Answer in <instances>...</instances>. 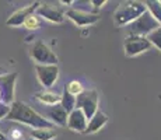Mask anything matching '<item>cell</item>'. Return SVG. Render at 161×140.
Here are the masks:
<instances>
[{
	"label": "cell",
	"mask_w": 161,
	"mask_h": 140,
	"mask_svg": "<svg viewBox=\"0 0 161 140\" xmlns=\"http://www.w3.org/2000/svg\"><path fill=\"white\" fill-rule=\"evenodd\" d=\"M6 119L21 122L24 125L34 127V129H53L55 127L52 122H49L46 118L39 115L36 111H34L31 107L21 101H14L10 105V111H8Z\"/></svg>",
	"instance_id": "1"
},
{
	"label": "cell",
	"mask_w": 161,
	"mask_h": 140,
	"mask_svg": "<svg viewBox=\"0 0 161 140\" xmlns=\"http://www.w3.org/2000/svg\"><path fill=\"white\" fill-rule=\"evenodd\" d=\"M147 8L143 2H123L118 6L114 13V21L116 27H123L132 24L136 18H139L143 13H146Z\"/></svg>",
	"instance_id": "2"
},
{
	"label": "cell",
	"mask_w": 161,
	"mask_h": 140,
	"mask_svg": "<svg viewBox=\"0 0 161 140\" xmlns=\"http://www.w3.org/2000/svg\"><path fill=\"white\" fill-rule=\"evenodd\" d=\"M161 25L154 20V17L148 11L143 13L139 18H136L132 24L128 25V34L136 36H147L154 30L160 28Z\"/></svg>",
	"instance_id": "3"
},
{
	"label": "cell",
	"mask_w": 161,
	"mask_h": 140,
	"mask_svg": "<svg viewBox=\"0 0 161 140\" xmlns=\"http://www.w3.org/2000/svg\"><path fill=\"white\" fill-rule=\"evenodd\" d=\"M76 108L84 112L86 118L90 120L98 111V92L95 90H84L76 97Z\"/></svg>",
	"instance_id": "4"
},
{
	"label": "cell",
	"mask_w": 161,
	"mask_h": 140,
	"mask_svg": "<svg viewBox=\"0 0 161 140\" xmlns=\"http://www.w3.org/2000/svg\"><path fill=\"white\" fill-rule=\"evenodd\" d=\"M30 55L36 64H58V56L42 41H36L34 43Z\"/></svg>",
	"instance_id": "5"
},
{
	"label": "cell",
	"mask_w": 161,
	"mask_h": 140,
	"mask_svg": "<svg viewBox=\"0 0 161 140\" xmlns=\"http://www.w3.org/2000/svg\"><path fill=\"white\" fill-rule=\"evenodd\" d=\"M151 48V43L148 42L146 36H136V35H128V38L123 42V49L125 53L129 58L137 56L143 52L148 51Z\"/></svg>",
	"instance_id": "6"
},
{
	"label": "cell",
	"mask_w": 161,
	"mask_h": 140,
	"mask_svg": "<svg viewBox=\"0 0 161 140\" xmlns=\"http://www.w3.org/2000/svg\"><path fill=\"white\" fill-rule=\"evenodd\" d=\"M17 80V73H6L0 76V98L6 105L14 102V87Z\"/></svg>",
	"instance_id": "7"
},
{
	"label": "cell",
	"mask_w": 161,
	"mask_h": 140,
	"mask_svg": "<svg viewBox=\"0 0 161 140\" xmlns=\"http://www.w3.org/2000/svg\"><path fill=\"white\" fill-rule=\"evenodd\" d=\"M35 73L42 87L51 88L59 77V67L58 64H35Z\"/></svg>",
	"instance_id": "8"
},
{
	"label": "cell",
	"mask_w": 161,
	"mask_h": 140,
	"mask_svg": "<svg viewBox=\"0 0 161 140\" xmlns=\"http://www.w3.org/2000/svg\"><path fill=\"white\" fill-rule=\"evenodd\" d=\"M66 17L70 18L76 25L79 27H87L100 21V15L97 13H91V11H83L76 10V8H69L66 11Z\"/></svg>",
	"instance_id": "9"
},
{
	"label": "cell",
	"mask_w": 161,
	"mask_h": 140,
	"mask_svg": "<svg viewBox=\"0 0 161 140\" xmlns=\"http://www.w3.org/2000/svg\"><path fill=\"white\" fill-rule=\"evenodd\" d=\"M39 6H41V3L35 2V3H32V4L27 6V7H23V8H20V10L14 11V13L8 17V20L6 21V24H7L8 27H21V25H24L25 20L30 17V15L35 14L36 8H38Z\"/></svg>",
	"instance_id": "10"
},
{
	"label": "cell",
	"mask_w": 161,
	"mask_h": 140,
	"mask_svg": "<svg viewBox=\"0 0 161 140\" xmlns=\"http://www.w3.org/2000/svg\"><path fill=\"white\" fill-rule=\"evenodd\" d=\"M45 115L49 122H52L53 125L58 126H66L67 116H69V114L63 109V107L60 104L51 105V107L45 108Z\"/></svg>",
	"instance_id": "11"
},
{
	"label": "cell",
	"mask_w": 161,
	"mask_h": 140,
	"mask_svg": "<svg viewBox=\"0 0 161 140\" xmlns=\"http://www.w3.org/2000/svg\"><path fill=\"white\" fill-rule=\"evenodd\" d=\"M87 123H88V119L86 118L84 112L76 108V109L70 112L69 116H67L66 126L69 127L70 130H74V132L84 133V130L87 129Z\"/></svg>",
	"instance_id": "12"
},
{
	"label": "cell",
	"mask_w": 161,
	"mask_h": 140,
	"mask_svg": "<svg viewBox=\"0 0 161 140\" xmlns=\"http://www.w3.org/2000/svg\"><path fill=\"white\" fill-rule=\"evenodd\" d=\"M36 15L45 18L48 21H52V23H62L64 20V13L59 8L53 7L51 4H41L35 11Z\"/></svg>",
	"instance_id": "13"
},
{
	"label": "cell",
	"mask_w": 161,
	"mask_h": 140,
	"mask_svg": "<svg viewBox=\"0 0 161 140\" xmlns=\"http://www.w3.org/2000/svg\"><path fill=\"white\" fill-rule=\"evenodd\" d=\"M107 122H108V116L104 114L103 111L98 109L97 112H95L94 116H92L91 119L88 120L87 129L84 130V133H86V135H88V133H95V132H98V130L103 129V127L107 125Z\"/></svg>",
	"instance_id": "14"
},
{
	"label": "cell",
	"mask_w": 161,
	"mask_h": 140,
	"mask_svg": "<svg viewBox=\"0 0 161 140\" xmlns=\"http://www.w3.org/2000/svg\"><path fill=\"white\" fill-rule=\"evenodd\" d=\"M35 98L38 99L39 102H42L44 105H56L60 104V95L56 94V92H51V91H41L36 92Z\"/></svg>",
	"instance_id": "15"
},
{
	"label": "cell",
	"mask_w": 161,
	"mask_h": 140,
	"mask_svg": "<svg viewBox=\"0 0 161 140\" xmlns=\"http://www.w3.org/2000/svg\"><path fill=\"white\" fill-rule=\"evenodd\" d=\"M144 4H146L147 11L161 25V2H158V0H147V2H144Z\"/></svg>",
	"instance_id": "16"
},
{
	"label": "cell",
	"mask_w": 161,
	"mask_h": 140,
	"mask_svg": "<svg viewBox=\"0 0 161 140\" xmlns=\"http://www.w3.org/2000/svg\"><path fill=\"white\" fill-rule=\"evenodd\" d=\"M60 105L63 107V109L70 114L72 111L76 109V97H73L72 94L66 91V88H63V94L60 95Z\"/></svg>",
	"instance_id": "17"
},
{
	"label": "cell",
	"mask_w": 161,
	"mask_h": 140,
	"mask_svg": "<svg viewBox=\"0 0 161 140\" xmlns=\"http://www.w3.org/2000/svg\"><path fill=\"white\" fill-rule=\"evenodd\" d=\"M31 136L35 140H52L56 137V132L53 129H32Z\"/></svg>",
	"instance_id": "18"
},
{
	"label": "cell",
	"mask_w": 161,
	"mask_h": 140,
	"mask_svg": "<svg viewBox=\"0 0 161 140\" xmlns=\"http://www.w3.org/2000/svg\"><path fill=\"white\" fill-rule=\"evenodd\" d=\"M146 38L148 39V42L151 43V46H156L158 51H161V27L154 30L153 32H150Z\"/></svg>",
	"instance_id": "19"
},
{
	"label": "cell",
	"mask_w": 161,
	"mask_h": 140,
	"mask_svg": "<svg viewBox=\"0 0 161 140\" xmlns=\"http://www.w3.org/2000/svg\"><path fill=\"white\" fill-rule=\"evenodd\" d=\"M64 88H66V91L69 92V94H72L73 97H77V95H80L84 90H83V86L80 81H77V80H73V81H70L67 86H64Z\"/></svg>",
	"instance_id": "20"
},
{
	"label": "cell",
	"mask_w": 161,
	"mask_h": 140,
	"mask_svg": "<svg viewBox=\"0 0 161 140\" xmlns=\"http://www.w3.org/2000/svg\"><path fill=\"white\" fill-rule=\"evenodd\" d=\"M24 27L28 28V30H38V28L41 27V21H39L38 15L36 14L30 15V17L25 20V23H24Z\"/></svg>",
	"instance_id": "21"
},
{
	"label": "cell",
	"mask_w": 161,
	"mask_h": 140,
	"mask_svg": "<svg viewBox=\"0 0 161 140\" xmlns=\"http://www.w3.org/2000/svg\"><path fill=\"white\" fill-rule=\"evenodd\" d=\"M8 111H10V105H6V104H3V102H0V119L7 116Z\"/></svg>",
	"instance_id": "22"
},
{
	"label": "cell",
	"mask_w": 161,
	"mask_h": 140,
	"mask_svg": "<svg viewBox=\"0 0 161 140\" xmlns=\"http://www.w3.org/2000/svg\"><path fill=\"white\" fill-rule=\"evenodd\" d=\"M91 4H94V8L95 10L94 11H97V8H101L103 7V4H105V3H107V0H91Z\"/></svg>",
	"instance_id": "23"
},
{
	"label": "cell",
	"mask_w": 161,
	"mask_h": 140,
	"mask_svg": "<svg viewBox=\"0 0 161 140\" xmlns=\"http://www.w3.org/2000/svg\"><path fill=\"white\" fill-rule=\"evenodd\" d=\"M0 140H6V137H4V135H3L2 132H0Z\"/></svg>",
	"instance_id": "24"
},
{
	"label": "cell",
	"mask_w": 161,
	"mask_h": 140,
	"mask_svg": "<svg viewBox=\"0 0 161 140\" xmlns=\"http://www.w3.org/2000/svg\"><path fill=\"white\" fill-rule=\"evenodd\" d=\"M3 71H4V69H2V67H0V76H2V73Z\"/></svg>",
	"instance_id": "25"
},
{
	"label": "cell",
	"mask_w": 161,
	"mask_h": 140,
	"mask_svg": "<svg viewBox=\"0 0 161 140\" xmlns=\"http://www.w3.org/2000/svg\"><path fill=\"white\" fill-rule=\"evenodd\" d=\"M0 102H2V98H0Z\"/></svg>",
	"instance_id": "26"
}]
</instances>
